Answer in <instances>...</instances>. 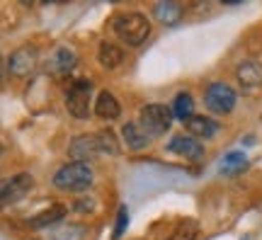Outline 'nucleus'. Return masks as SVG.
<instances>
[{
	"label": "nucleus",
	"mask_w": 262,
	"mask_h": 240,
	"mask_svg": "<svg viewBox=\"0 0 262 240\" xmlns=\"http://www.w3.org/2000/svg\"><path fill=\"white\" fill-rule=\"evenodd\" d=\"M243 170H248V158H245L243 153H228V156H224L221 163H219V172L226 177L241 175Z\"/></svg>",
	"instance_id": "dca6fc26"
},
{
	"label": "nucleus",
	"mask_w": 262,
	"mask_h": 240,
	"mask_svg": "<svg viewBox=\"0 0 262 240\" xmlns=\"http://www.w3.org/2000/svg\"><path fill=\"white\" fill-rule=\"evenodd\" d=\"M122 136H124V141H126V146H129L131 150H141V148H146L150 143V139L146 136V131L141 129L139 121H129V124H124Z\"/></svg>",
	"instance_id": "2eb2a0df"
},
{
	"label": "nucleus",
	"mask_w": 262,
	"mask_h": 240,
	"mask_svg": "<svg viewBox=\"0 0 262 240\" xmlns=\"http://www.w3.org/2000/svg\"><path fill=\"white\" fill-rule=\"evenodd\" d=\"M93 167L88 163H66L56 170L51 182L56 189H63V192H83L93 185Z\"/></svg>",
	"instance_id": "7ed1b4c3"
},
{
	"label": "nucleus",
	"mask_w": 262,
	"mask_h": 240,
	"mask_svg": "<svg viewBox=\"0 0 262 240\" xmlns=\"http://www.w3.org/2000/svg\"><path fill=\"white\" fill-rule=\"evenodd\" d=\"M119 114H122L119 100H117L110 90H102V93L97 95V100H95V117H97V119L114 121V119H119Z\"/></svg>",
	"instance_id": "9b49d317"
},
{
	"label": "nucleus",
	"mask_w": 262,
	"mask_h": 240,
	"mask_svg": "<svg viewBox=\"0 0 262 240\" xmlns=\"http://www.w3.org/2000/svg\"><path fill=\"white\" fill-rule=\"evenodd\" d=\"M0 156H3V143H0Z\"/></svg>",
	"instance_id": "b1692460"
},
{
	"label": "nucleus",
	"mask_w": 262,
	"mask_h": 240,
	"mask_svg": "<svg viewBox=\"0 0 262 240\" xmlns=\"http://www.w3.org/2000/svg\"><path fill=\"white\" fill-rule=\"evenodd\" d=\"M235 78H238V83H241V88L243 90H257V88H262V66L257 63V61H243V63L235 68Z\"/></svg>",
	"instance_id": "9d476101"
},
{
	"label": "nucleus",
	"mask_w": 262,
	"mask_h": 240,
	"mask_svg": "<svg viewBox=\"0 0 262 240\" xmlns=\"http://www.w3.org/2000/svg\"><path fill=\"white\" fill-rule=\"evenodd\" d=\"M139 124L141 129L146 131L148 139L163 136L170 129V124H172V112L165 104H146L139 114Z\"/></svg>",
	"instance_id": "20e7f679"
},
{
	"label": "nucleus",
	"mask_w": 262,
	"mask_h": 240,
	"mask_svg": "<svg viewBox=\"0 0 262 240\" xmlns=\"http://www.w3.org/2000/svg\"><path fill=\"white\" fill-rule=\"evenodd\" d=\"M63 216H66V206L63 204H54V206H49L44 211H39L37 216H32L27 223L32 228H49V226L54 228V226L63 221Z\"/></svg>",
	"instance_id": "ddd939ff"
},
{
	"label": "nucleus",
	"mask_w": 262,
	"mask_h": 240,
	"mask_svg": "<svg viewBox=\"0 0 262 240\" xmlns=\"http://www.w3.org/2000/svg\"><path fill=\"white\" fill-rule=\"evenodd\" d=\"M235 102H238V95H235V90L231 85H226V83H211L204 93V104L214 114H228V112H233Z\"/></svg>",
	"instance_id": "423d86ee"
},
{
	"label": "nucleus",
	"mask_w": 262,
	"mask_h": 240,
	"mask_svg": "<svg viewBox=\"0 0 262 240\" xmlns=\"http://www.w3.org/2000/svg\"><path fill=\"white\" fill-rule=\"evenodd\" d=\"M39 63V51L34 47H19L17 51H12L8 58V71L15 78H27L29 73H34V68Z\"/></svg>",
	"instance_id": "6e6552de"
},
{
	"label": "nucleus",
	"mask_w": 262,
	"mask_h": 240,
	"mask_svg": "<svg viewBox=\"0 0 262 240\" xmlns=\"http://www.w3.org/2000/svg\"><path fill=\"white\" fill-rule=\"evenodd\" d=\"M97 61L102 66L104 71H114V68H119L124 61V51L114 41H102L100 44V54H97Z\"/></svg>",
	"instance_id": "4468645a"
},
{
	"label": "nucleus",
	"mask_w": 262,
	"mask_h": 240,
	"mask_svg": "<svg viewBox=\"0 0 262 240\" xmlns=\"http://www.w3.org/2000/svg\"><path fill=\"white\" fill-rule=\"evenodd\" d=\"M75 54L71 49H58L56 54L51 56V63H49V71L51 73H58V75H66L68 71H73L75 68Z\"/></svg>",
	"instance_id": "f3484780"
},
{
	"label": "nucleus",
	"mask_w": 262,
	"mask_h": 240,
	"mask_svg": "<svg viewBox=\"0 0 262 240\" xmlns=\"http://www.w3.org/2000/svg\"><path fill=\"white\" fill-rule=\"evenodd\" d=\"M124 228H126V206H122V209H119V216H117V228H114V233H112V240L122 238Z\"/></svg>",
	"instance_id": "4be33fe9"
},
{
	"label": "nucleus",
	"mask_w": 262,
	"mask_h": 240,
	"mask_svg": "<svg viewBox=\"0 0 262 240\" xmlns=\"http://www.w3.org/2000/svg\"><path fill=\"white\" fill-rule=\"evenodd\" d=\"M192 110H194V100L189 93H180L172 102V117H178L180 121H187L192 117Z\"/></svg>",
	"instance_id": "aec40b11"
},
{
	"label": "nucleus",
	"mask_w": 262,
	"mask_h": 240,
	"mask_svg": "<svg viewBox=\"0 0 262 240\" xmlns=\"http://www.w3.org/2000/svg\"><path fill=\"white\" fill-rule=\"evenodd\" d=\"M102 153H107V156H117L119 153V146H117V139H114L112 131L80 134V136H75L68 143V158H71V163H88V160L102 156Z\"/></svg>",
	"instance_id": "f257e3e1"
},
{
	"label": "nucleus",
	"mask_w": 262,
	"mask_h": 240,
	"mask_svg": "<svg viewBox=\"0 0 262 240\" xmlns=\"http://www.w3.org/2000/svg\"><path fill=\"white\" fill-rule=\"evenodd\" d=\"M85 233H88V226H85V223H66V226L51 228L49 240H83Z\"/></svg>",
	"instance_id": "a211bd4d"
},
{
	"label": "nucleus",
	"mask_w": 262,
	"mask_h": 240,
	"mask_svg": "<svg viewBox=\"0 0 262 240\" xmlns=\"http://www.w3.org/2000/svg\"><path fill=\"white\" fill-rule=\"evenodd\" d=\"M185 129L189 131V136L199 139H211L216 131H219V124L209 117H202V114H192L187 121H185Z\"/></svg>",
	"instance_id": "f8f14e48"
},
{
	"label": "nucleus",
	"mask_w": 262,
	"mask_h": 240,
	"mask_svg": "<svg viewBox=\"0 0 262 240\" xmlns=\"http://www.w3.org/2000/svg\"><path fill=\"white\" fill-rule=\"evenodd\" d=\"M32 187H34V180H32L29 172H19V175L8 177L5 182H0V206L19 202L22 197H27Z\"/></svg>",
	"instance_id": "0eeeda50"
},
{
	"label": "nucleus",
	"mask_w": 262,
	"mask_h": 240,
	"mask_svg": "<svg viewBox=\"0 0 262 240\" xmlns=\"http://www.w3.org/2000/svg\"><path fill=\"white\" fill-rule=\"evenodd\" d=\"M196 235H199V226L194 221H180L172 233V240H196Z\"/></svg>",
	"instance_id": "412c9836"
},
{
	"label": "nucleus",
	"mask_w": 262,
	"mask_h": 240,
	"mask_svg": "<svg viewBox=\"0 0 262 240\" xmlns=\"http://www.w3.org/2000/svg\"><path fill=\"white\" fill-rule=\"evenodd\" d=\"M114 34L122 39L126 47H141L150 34V22L143 12H122L114 17Z\"/></svg>",
	"instance_id": "f03ea898"
},
{
	"label": "nucleus",
	"mask_w": 262,
	"mask_h": 240,
	"mask_svg": "<svg viewBox=\"0 0 262 240\" xmlns=\"http://www.w3.org/2000/svg\"><path fill=\"white\" fill-rule=\"evenodd\" d=\"M90 95H93V83L90 80H73L66 88V107L75 119H88L90 117Z\"/></svg>",
	"instance_id": "39448f33"
},
{
	"label": "nucleus",
	"mask_w": 262,
	"mask_h": 240,
	"mask_svg": "<svg viewBox=\"0 0 262 240\" xmlns=\"http://www.w3.org/2000/svg\"><path fill=\"white\" fill-rule=\"evenodd\" d=\"M5 78V63H3V58H0V80Z\"/></svg>",
	"instance_id": "5701e85b"
},
{
	"label": "nucleus",
	"mask_w": 262,
	"mask_h": 240,
	"mask_svg": "<svg viewBox=\"0 0 262 240\" xmlns=\"http://www.w3.org/2000/svg\"><path fill=\"white\" fill-rule=\"evenodd\" d=\"M153 15H156V19L158 22H163V25H175V22H180V17H182V8H180L178 3H158L156 8H153Z\"/></svg>",
	"instance_id": "6ab92c4d"
},
{
	"label": "nucleus",
	"mask_w": 262,
	"mask_h": 240,
	"mask_svg": "<svg viewBox=\"0 0 262 240\" xmlns=\"http://www.w3.org/2000/svg\"><path fill=\"white\" fill-rule=\"evenodd\" d=\"M168 150L170 153H178V156L187 158V160H199V158H204V146L194 139V136H189V134H180L175 139L168 143Z\"/></svg>",
	"instance_id": "1a4fd4ad"
}]
</instances>
